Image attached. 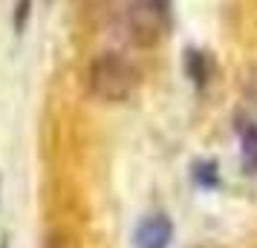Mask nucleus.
Segmentation results:
<instances>
[{"mask_svg":"<svg viewBox=\"0 0 257 248\" xmlns=\"http://www.w3.org/2000/svg\"><path fill=\"white\" fill-rule=\"evenodd\" d=\"M171 239H174V225H171V219L162 216V213L148 216V219L136 228V236H133L136 248H168Z\"/></svg>","mask_w":257,"mask_h":248,"instance_id":"7ed1b4c3","label":"nucleus"},{"mask_svg":"<svg viewBox=\"0 0 257 248\" xmlns=\"http://www.w3.org/2000/svg\"><path fill=\"white\" fill-rule=\"evenodd\" d=\"M240 144H243V167L248 173H257V124L240 127Z\"/></svg>","mask_w":257,"mask_h":248,"instance_id":"20e7f679","label":"nucleus"},{"mask_svg":"<svg viewBox=\"0 0 257 248\" xmlns=\"http://www.w3.org/2000/svg\"><path fill=\"white\" fill-rule=\"evenodd\" d=\"M168 21V0H127V24L139 44H156Z\"/></svg>","mask_w":257,"mask_h":248,"instance_id":"f03ea898","label":"nucleus"},{"mask_svg":"<svg viewBox=\"0 0 257 248\" xmlns=\"http://www.w3.org/2000/svg\"><path fill=\"white\" fill-rule=\"evenodd\" d=\"M26 15H29V0H18V12H15V29H18V32L24 29Z\"/></svg>","mask_w":257,"mask_h":248,"instance_id":"39448f33","label":"nucleus"},{"mask_svg":"<svg viewBox=\"0 0 257 248\" xmlns=\"http://www.w3.org/2000/svg\"><path fill=\"white\" fill-rule=\"evenodd\" d=\"M87 84L95 98H101L107 104H121L139 87V72L133 70L127 58H121L116 52H104L90 64Z\"/></svg>","mask_w":257,"mask_h":248,"instance_id":"f257e3e1","label":"nucleus"}]
</instances>
